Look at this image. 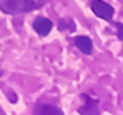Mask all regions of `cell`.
<instances>
[{"label": "cell", "mask_w": 123, "mask_h": 115, "mask_svg": "<svg viewBox=\"0 0 123 115\" xmlns=\"http://www.w3.org/2000/svg\"><path fill=\"white\" fill-rule=\"evenodd\" d=\"M46 3V0H0V10L5 14L31 13Z\"/></svg>", "instance_id": "1"}, {"label": "cell", "mask_w": 123, "mask_h": 115, "mask_svg": "<svg viewBox=\"0 0 123 115\" xmlns=\"http://www.w3.org/2000/svg\"><path fill=\"white\" fill-rule=\"evenodd\" d=\"M91 10L98 18H102V19H105V21L112 23V18H114V6L109 5L107 2H104V0H91Z\"/></svg>", "instance_id": "2"}, {"label": "cell", "mask_w": 123, "mask_h": 115, "mask_svg": "<svg viewBox=\"0 0 123 115\" xmlns=\"http://www.w3.org/2000/svg\"><path fill=\"white\" fill-rule=\"evenodd\" d=\"M83 106L78 107V114L80 115H99V101L94 97L82 94Z\"/></svg>", "instance_id": "3"}, {"label": "cell", "mask_w": 123, "mask_h": 115, "mask_svg": "<svg viewBox=\"0 0 123 115\" xmlns=\"http://www.w3.org/2000/svg\"><path fill=\"white\" fill-rule=\"evenodd\" d=\"M32 27H34V30H35L40 37H45V35H48V34H50L51 27H53V23H51L48 18L37 16V18L34 19V23H32Z\"/></svg>", "instance_id": "4"}, {"label": "cell", "mask_w": 123, "mask_h": 115, "mask_svg": "<svg viewBox=\"0 0 123 115\" xmlns=\"http://www.w3.org/2000/svg\"><path fill=\"white\" fill-rule=\"evenodd\" d=\"M74 45L77 46L82 53H85V54H91L93 53V40L88 35H77V37H74Z\"/></svg>", "instance_id": "5"}, {"label": "cell", "mask_w": 123, "mask_h": 115, "mask_svg": "<svg viewBox=\"0 0 123 115\" xmlns=\"http://www.w3.org/2000/svg\"><path fill=\"white\" fill-rule=\"evenodd\" d=\"M34 115H64L62 110L59 107L53 106V104H43V102H38L35 106V110Z\"/></svg>", "instance_id": "6"}, {"label": "cell", "mask_w": 123, "mask_h": 115, "mask_svg": "<svg viewBox=\"0 0 123 115\" xmlns=\"http://www.w3.org/2000/svg\"><path fill=\"white\" fill-rule=\"evenodd\" d=\"M110 24H114L115 27L118 29V40H123V23H114L112 21Z\"/></svg>", "instance_id": "7"}, {"label": "cell", "mask_w": 123, "mask_h": 115, "mask_svg": "<svg viewBox=\"0 0 123 115\" xmlns=\"http://www.w3.org/2000/svg\"><path fill=\"white\" fill-rule=\"evenodd\" d=\"M0 110H2V109H0Z\"/></svg>", "instance_id": "8"}]
</instances>
